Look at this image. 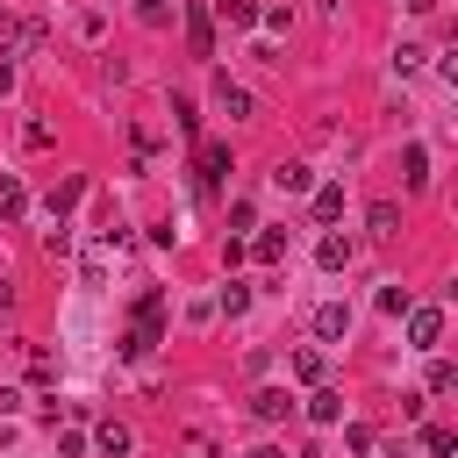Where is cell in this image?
I'll return each instance as SVG.
<instances>
[{"label": "cell", "mask_w": 458, "mask_h": 458, "mask_svg": "<svg viewBox=\"0 0 458 458\" xmlns=\"http://www.w3.org/2000/svg\"><path fill=\"white\" fill-rule=\"evenodd\" d=\"M193 165H200V193H222V179H229V143H222V136H193Z\"/></svg>", "instance_id": "6da1fadb"}, {"label": "cell", "mask_w": 458, "mask_h": 458, "mask_svg": "<svg viewBox=\"0 0 458 458\" xmlns=\"http://www.w3.org/2000/svg\"><path fill=\"white\" fill-rule=\"evenodd\" d=\"M215 107H222L229 122H243V114H258V100H250V86H236L229 72H215Z\"/></svg>", "instance_id": "7a4b0ae2"}, {"label": "cell", "mask_w": 458, "mask_h": 458, "mask_svg": "<svg viewBox=\"0 0 458 458\" xmlns=\"http://www.w3.org/2000/svg\"><path fill=\"white\" fill-rule=\"evenodd\" d=\"M437 336H444V308H408V344L437 351Z\"/></svg>", "instance_id": "3957f363"}, {"label": "cell", "mask_w": 458, "mask_h": 458, "mask_svg": "<svg viewBox=\"0 0 458 458\" xmlns=\"http://www.w3.org/2000/svg\"><path fill=\"white\" fill-rule=\"evenodd\" d=\"M186 43H193V57H215V14H208L200 0L186 7Z\"/></svg>", "instance_id": "277c9868"}, {"label": "cell", "mask_w": 458, "mask_h": 458, "mask_svg": "<svg viewBox=\"0 0 458 458\" xmlns=\"http://www.w3.org/2000/svg\"><path fill=\"white\" fill-rule=\"evenodd\" d=\"M315 336H322V344H344V336H351V308H344V301H322V308H315Z\"/></svg>", "instance_id": "5b68a950"}, {"label": "cell", "mask_w": 458, "mask_h": 458, "mask_svg": "<svg viewBox=\"0 0 458 458\" xmlns=\"http://www.w3.org/2000/svg\"><path fill=\"white\" fill-rule=\"evenodd\" d=\"M93 444H100V458H129V451H136L129 422H114V415H107V422H93Z\"/></svg>", "instance_id": "8992f818"}, {"label": "cell", "mask_w": 458, "mask_h": 458, "mask_svg": "<svg viewBox=\"0 0 458 458\" xmlns=\"http://www.w3.org/2000/svg\"><path fill=\"white\" fill-rule=\"evenodd\" d=\"M136 329L165 336V286H143V293H136Z\"/></svg>", "instance_id": "52a82bcc"}, {"label": "cell", "mask_w": 458, "mask_h": 458, "mask_svg": "<svg viewBox=\"0 0 458 458\" xmlns=\"http://www.w3.org/2000/svg\"><path fill=\"white\" fill-rule=\"evenodd\" d=\"M286 365H293V379H301V386H322V379H329V358H322L315 344H301V351H293Z\"/></svg>", "instance_id": "ba28073f"}, {"label": "cell", "mask_w": 458, "mask_h": 458, "mask_svg": "<svg viewBox=\"0 0 458 458\" xmlns=\"http://www.w3.org/2000/svg\"><path fill=\"white\" fill-rule=\"evenodd\" d=\"M308 422H315V429L344 422V394H336V386H315V394H308Z\"/></svg>", "instance_id": "9c48e42d"}, {"label": "cell", "mask_w": 458, "mask_h": 458, "mask_svg": "<svg viewBox=\"0 0 458 458\" xmlns=\"http://www.w3.org/2000/svg\"><path fill=\"white\" fill-rule=\"evenodd\" d=\"M21 215H29V186L14 172H0V222H21Z\"/></svg>", "instance_id": "30bf717a"}, {"label": "cell", "mask_w": 458, "mask_h": 458, "mask_svg": "<svg viewBox=\"0 0 458 458\" xmlns=\"http://www.w3.org/2000/svg\"><path fill=\"white\" fill-rule=\"evenodd\" d=\"M401 179H408V193H422V186H429V150H422V143H408V150H401Z\"/></svg>", "instance_id": "8fae6325"}, {"label": "cell", "mask_w": 458, "mask_h": 458, "mask_svg": "<svg viewBox=\"0 0 458 458\" xmlns=\"http://www.w3.org/2000/svg\"><path fill=\"white\" fill-rule=\"evenodd\" d=\"M272 186H279V193H308V186H315V165H301V157H286V165L272 172Z\"/></svg>", "instance_id": "7c38bea8"}, {"label": "cell", "mask_w": 458, "mask_h": 458, "mask_svg": "<svg viewBox=\"0 0 458 458\" xmlns=\"http://www.w3.org/2000/svg\"><path fill=\"white\" fill-rule=\"evenodd\" d=\"M401 229V200H372L365 208V236H394Z\"/></svg>", "instance_id": "4fadbf2b"}, {"label": "cell", "mask_w": 458, "mask_h": 458, "mask_svg": "<svg viewBox=\"0 0 458 458\" xmlns=\"http://www.w3.org/2000/svg\"><path fill=\"white\" fill-rule=\"evenodd\" d=\"M250 258L258 265H286V229H258L250 236Z\"/></svg>", "instance_id": "5bb4252c"}, {"label": "cell", "mask_w": 458, "mask_h": 458, "mask_svg": "<svg viewBox=\"0 0 458 458\" xmlns=\"http://www.w3.org/2000/svg\"><path fill=\"white\" fill-rule=\"evenodd\" d=\"M315 258H322V272H344V265L358 258V243H351V236H322V243H315Z\"/></svg>", "instance_id": "9a60e30c"}, {"label": "cell", "mask_w": 458, "mask_h": 458, "mask_svg": "<svg viewBox=\"0 0 458 458\" xmlns=\"http://www.w3.org/2000/svg\"><path fill=\"white\" fill-rule=\"evenodd\" d=\"M286 408H293V401H286V386H258V394H250V415H258V422H279Z\"/></svg>", "instance_id": "2e32d148"}, {"label": "cell", "mask_w": 458, "mask_h": 458, "mask_svg": "<svg viewBox=\"0 0 458 458\" xmlns=\"http://www.w3.org/2000/svg\"><path fill=\"white\" fill-rule=\"evenodd\" d=\"M308 208H315V222H336L344 215V186H308Z\"/></svg>", "instance_id": "e0dca14e"}, {"label": "cell", "mask_w": 458, "mask_h": 458, "mask_svg": "<svg viewBox=\"0 0 458 458\" xmlns=\"http://www.w3.org/2000/svg\"><path fill=\"white\" fill-rule=\"evenodd\" d=\"M215 308H222V315H243V308H250V286H243V279L229 272V286L215 293Z\"/></svg>", "instance_id": "ac0fdd59"}, {"label": "cell", "mask_w": 458, "mask_h": 458, "mask_svg": "<svg viewBox=\"0 0 458 458\" xmlns=\"http://www.w3.org/2000/svg\"><path fill=\"white\" fill-rule=\"evenodd\" d=\"M114 351H122V358H150V351H157V336H150V329H136V322H129V329H122V344H114Z\"/></svg>", "instance_id": "d6986e66"}, {"label": "cell", "mask_w": 458, "mask_h": 458, "mask_svg": "<svg viewBox=\"0 0 458 458\" xmlns=\"http://www.w3.org/2000/svg\"><path fill=\"white\" fill-rule=\"evenodd\" d=\"M422 451H429V458H451V451H458V429L429 422V429H422Z\"/></svg>", "instance_id": "ffe728a7"}, {"label": "cell", "mask_w": 458, "mask_h": 458, "mask_svg": "<svg viewBox=\"0 0 458 458\" xmlns=\"http://www.w3.org/2000/svg\"><path fill=\"white\" fill-rule=\"evenodd\" d=\"M215 14H222L229 29H250V21H258V0H215Z\"/></svg>", "instance_id": "44dd1931"}, {"label": "cell", "mask_w": 458, "mask_h": 458, "mask_svg": "<svg viewBox=\"0 0 458 458\" xmlns=\"http://www.w3.org/2000/svg\"><path fill=\"white\" fill-rule=\"evenodd\" d=\"M422 386H429V394H451V386H458V372H451V358H429V372H422Z\"/></svg>", "instance_id": "7402d4cb"}, {"label": "cell", "mask_w": 458, "mask_h": 458, "mask_svg": "<svg viewBox=\"0 0 458 458\" xmlns=\"http://www.w3.org/2000/svg\"><path fill=\"white\" fill-rule=\"evenodd\" d=\"M422 57H429L422 43H401V50H394V72H401V79H415V72H422Z\"/></svg>", "instance_id": "603a6c76"}, {"label": "cell", "mask_w": 458, "mask_h": 458, "mask_svg": "<svg viewBox=\"0 0 458 458\" xmlns=\"http://www.w3.org/2000/svg\"><path fill=\"white\" fill-rule=\"evenodd\" d=\"M172 122H179L186 136H200V114H193V100H186V93H172Z\"/></svg>", "instance_id": "cb8c5ba5"}, {"label": "cell", "mask_w": 458, "mask_h": 458, "mask_svg": "<svg viewBox=\"0 0 458 458\" xmlns=\"http://www.w3.org/2000/svg\"><path fill=\"white\" fill-rule=\"evenodd\" d=\"M79 272H86V286H100V279H107V243H93V250H86V265H79Z\"/></svg>", "instance_id": "d4e9b609"}, {"label": "cell", "mask_w": 458, "mask_h": 458, "mask_svg": "<svg viewBox=\"0 0 458 458\" xmlns=\"http://www.w3.org/2000/svg\"><path fill=\"white\" fill-rule=\"evenodd\" d=\"M379 308H386V315H408L415 293H408V286H379Z\"/></svg>", "instance_id": "484cf974"}, {"label": "cell", "mask_w": 458, "mask_h": 458, "mask_svg": "<svg viewBox=\"0 0 458 458\" xmlns=\"http://www.w3.org/2000/svg\"><path fill=\"white\" fill-rule=\"evenodd\" d=\"M344 451H358V458H372V429H365V422H344Z\"/></svg>", "instance_id": "4316f807"}, {"label": "cell", "mask_w": 458, "mask_h": 458, "mask_svg": "<svg viewBox=\"0 0 458 458\" xmlns=\"http://www.w3.org/2000/svg\"><path fill=\"white\" fill-rule=\"evenodd\" d=\"M79 193H86V179H64V186H57V193H50V215H64V208H72V200H79Z\"/></svg>", "instance_id": "83f0119b"}, {"label": "cell", "mask_w": 458, "mask_h": 458, "mask_svg": "<svg viewBox=\"0 0 458 458\" xmlns=\"http://www.w3.org/2000/svg\"><path fill=\"white\" fill-rule=\"evenodd\" d=\"M64 250H72V229H64V222H57V229H43V258H64Z\"/></svg>", "instance_id": "f1b7e54d"}, {"label": "cell", "mask_w": 458, "mask_h": 458, "mask_svg": "<svg viewBox=\"0 0 458 458\" xmlns=\"http://www.w3.org/2000/svg\"><path fill=\"white\" fill-rule=\"evenodd\" d=\"M79 451H86V429H79V422H72V429H57V458H79Z\"/></svg>", "instance_id": "f546056e"}, {"label": "cell", "mask_w": 458, "mask_h": 458, "mask_svg": "<svg viewBox=\"0 0 458 458\" xmlns=\"http://www.w3.org/2000/svg\"><path fill=\"white\" fill-rule=\"evenodd\" d=\"M136 14H143L150 29H165V21H172V0H136Z\"/></svg>", "instance_id": "4dcf8cb0"}, {"label": "cell", "mask_w": 458, "mask_h": 458, "mask_svg": "<svg viewBox=\"0 0 458 458\" xmlns=\"http://www.w3.org/2000/svg\"><path fill=\"white\" fill-rule=\"evenodd\" d=\"M21 143H29V150H50L57 136H50V122H29V129H21Z\"/></svg>", "instance_id": "1f68e13d"}, {"label": "cell", "mask_w": 458, "mask_h": 458, "mask_svg": "<svg viewBox=\"0 0 458 458\" xmlns=\"http://www.w3.org/2000/svg\"><path fill=\"white\" fill-rule=\"evenodd\" d=\"M229 229H258V208L250 200H229Z\"/></svg>", "instance_id": "d6a6232c"}, {"label": "cell", "mask_w": 458, "mask_h": 458, "mask_svg": "<svg viewBox=\"0 0 458 458\" xmlns=\"http://www.w3.org/2000/svg\"><path fill=\"white\" fill-rule=\"evenodd\" d=\"M7 93H14V64L0 57V100H7Z\"/></svg>", "instance_id": "836d02e7"}, {"label": "cell", "mask_w": 458, "mask_h": 458, "mask_svg": "<svg viewBox=\"0 0 458 458\" xmlns=\"http://www.w3.org/2000/svg\"><path fill=\"white\" fill-rule=\"evenodd\" d=\"M243 458H286V451H279V444H258V451H243Z\"/></svg>", "instance_id": "e575fe53"}, {"label": "cell", "mask_w": 458, "mask_h": 458, "mask_svg": "<svg viewBox=\"0 0 458 458\" xmlns=\"http://www.w3.org/2000/svg\"><path fill=\"white\" fill-rule=\"evenodd\" d=\"M401 7H408V14H429V7H437V0H401Z\"/></svg>", "instance_id": "d590c367"}, {"label": "cell", "mask_w": 458, "mask_h": 458, "mask_svg": "<svg viewBox=\"0 0 458 458\" xmlns=\"http://www.w3.org/2000/svg\"><path fill=\"white\" fill-rule=\"evenodd\" d=\"M0 444H7V415H0Z\"/></svg>", "instance_id": "8d00e7d4"}]
</instances>
